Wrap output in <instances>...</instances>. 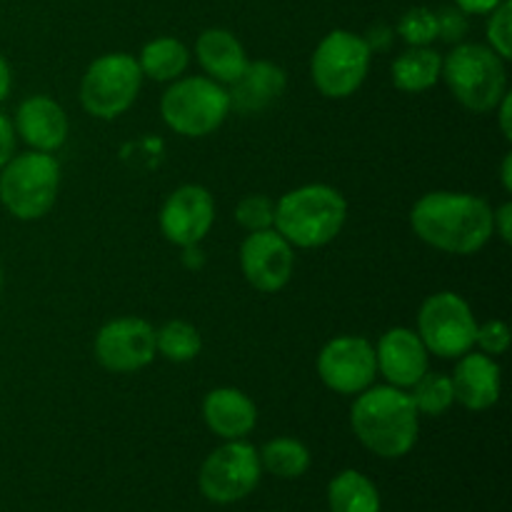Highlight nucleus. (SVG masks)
Segmentation results:
<instances>
[{"instance_id":"obj_26","label":"nucleus","mask_w":512,"mask_h":512,"mask_svg":"<svg viewBox=\"0 0 512 512\" xmlns=\"http://www.w3.org/2000/svg\"><path fill=\"white\" fill-rule=\"evenodd\" d=\"M418 413L423 415H443L450 405L455 403L453 383L448 375L443 373H425L418 383L413 385V395H410Z\"/></svg>"},{"instance_id":"obj_35","label":"nucleus","mask_w":512,"mask_h":512,"mask_svg":"<svg viewBox=\"0 0 512 512\" xmlns=\"http://www.w3.org/2000/svg\"><path fill=\"white\" fill-rule=\"evenodd\" d=\"M495 108H500V128H503V135L505 138H512V125H510V108H512V103H510V93H505L503 95V100H500L498 105H495Z\"/></svg>"},{"instance_id":"obj_20","label":"nucleus","mask_w":512,"mask_h":512,"mask_svg":"<svg viewBox=\"0 0 512 512\" xmlns=\"http://www.w3.org/2000/svg\"><path fill=\"white\" fill-rule=\"evenodd\" d=\"M195 53L203 70L215 83H233L248 65L240 40L223 28H210L200 33Z\"/></svg>"},{"instance_id":"obj_13","label":"nucleus","mask_w":512,"mask_h":512,"mask_svg":"<svg viewBox=\"0 0 512 512\" xmlns=\"http://www.w3.org/2000/svg\"><path fill=\"white\" fill-rule=\"evenodd\" d=\"M293 245L278 230H258L240 248V268L245 280L260 293H278L293 278Z\"/></svg>"},{"instance_id":"obj_10","label":"nucleus","mask_w":512,"mask_h":512,"mask_svg":"<svg viewBox=\"0 0 512 512\" xmlns=\"http://www.w3.org/2000/svg\"><path fill=\"white\" fill-rule=\"evenodd\" d=\"M260 465L258 450L243 440H230L223 448L213 450L200 468V490L208 500L220 505L243 500L258 488Z\"/></svg>"},{"instance_id":"obj_8","label":"nucleus","mask_w":512,"mask_h":512,"mask_svg":"<svg viewBox=\"0 0 512 512\" xmlns=\"http://www.w3.org/2000/svg\"><path fill=\"white\" fill-rule=\"evenodd\" d=\"M370 45L350 30H333L320 40L310 60L313 83L325 98H348L363 85L370 68Z\"/></svg>"},{"instance_id":"obj_24","label":"nucleus","mask_w":512,"mask_h":512,"mask_svg":"<svg viewBox=\"0 0 512 512\" xmlns=\"http://www.w3.org/2000/svg\"><path fill=\"white\" fill-rule=\"evenodd\" d=\"M260 455V465H263L268 473L278 475V478L293 480L308 470L310 465V453L300 440L293 438H275L270 440L263 448Z\"/></svg>"},{"instance_id":"obj_16","label":"nucleus","mask_w":512,"mask_h":512,"mask_svg":"<svg viewBox=\"0 0 512 512\" xmlns=\"http://www.w3.org/2000/svg\"><path fill=\"white\" fill-rule=\"evenodd\" d=\"M15 133L33 150L53 153L68 138V118L55 100L45 95H33L23 100L15 113Z\"/></svg>"},{"instance_id":"obj_12","label":"nucleus","mask_w":512,"mask_h":512,"mask_svg":"<svg viewBox=\"0 0 512 512\" xmlns=\"http://www.w3.org/2000/svg\"><path fill=\"white\" fill-rule=\"evenodd\" d=\"M155 330L140 318H118L105 323L95 335V358L105 370L133 373L155 358Z\"/></svg>"},{"instance_id":"obj_3","label":"nucleus","mask_w":512,"mask_h":512,"mask_svg":"<svg viewBox=\"0 0 512 512\" xmlns=\"http://www.w3.org/2000/svg\"><path fill=\"white\" fill-rule=\"evenodd\" d=\"M348 218V203L330 185H303L275 203V230L298 248H320L335 240Z\"/></svg>"},{"instance_id":"obj_19","label":"nucleus","mask_w":512,"mask_h":512,"mask_svg":"<svg viewBox=\"0 0 512 512\" xmlns=\"http://www.w3.org/2000/svg\"><path fill=\"white\" fill-rule=\"evenodd\" d=\"M203 418L215 435L225 440H240L258 423L253 400L235 388H218L205 395Z\"/></svg>"},{"instance_id":"obj_30","label":"nucleus","mask_w":512,"mask_h":512,"mask_svg":"<svg viewBox=\"0 0 512 512\" xmlns=\"http://www.w3.org/2000/svg\"><path fill=\"white\" fill-rule=\"evenodd\" d=\"M475 345H480L485 355H503L510 348V328L500 320H490V323L478 325L475 333Z\"/></svg>"},{"instance_id":"obj_33","label":"nucleus","mask_w":512,"mask_h":512,"mask_svg":"<svg viewBox=\"0 0 512 512\" xmlns=\"http://www.w3.org/2000/svg\"><path fill=\"white\" fill-rule=\"evenodd\" d=\"M510 223H512V205L505 203L493 213V230H498V235L505 240V243H510L512 240V225Z\"/></svg>"},{"instance_id":"obj_2","label":"nucleus","mask_w":512,"mask_h":512,"mask_svg":"<svg viewBox=\"0 0 512 512\" xmlns=\"http://www.w3.org/2000/svg\"><path fill=\"white\" fill-rule=\"evenodd\" d=\"M420 413L408 393L393 385H378L358 393L350 410V425L368 450L380 458H403L418 440Z\"/></svg>"},{"instance_id":"obj_9","label":"nucleus","mask_w":512,"mask_h":512,"mask_svg":"<svg viewBox=\"0 0 512 512\" xmlns=\"http://www.w3.org/2000/svg\"><path fill=\"white\" fill-rule=\"evenodd\" d=\"M478 323L470 305L458 293H435L418 313V335L428 353L460 358L475 345Z\"/></svg>"},{"instance_id":"obj_38","label":"nucleus","mask_w":512,"mask_h":512,"mask_svg":"<svg viewBox=\"0 0 512 512\" xmlns=\"http://www.w3.org/2000/svg\"><path fill=\"white\" fill-rule=\"evenodd\" d=\"M503 185L505 190H512V153L505 155L503 160Z\"/></svg>"},{"instance_id":"obj_39","label":"nucleus","mask_w":512,"mask_h":512,"mask_svg":"<svg viewBox=\"0 0 512 512\" xmlns=\"http://www.w3.org/2000/svg\"><path fill=\"white\" fill-rule=\"evenodd\" d=\"M0 285H3V273H0Z\"/></svg>"},{"instance_id":"obj_36","label":"nucleus","mask_w":512,"mask_h":512,"mask_svg":"<svg viewBox=\"0 0 512 512\" xmlns=\"http://www.w3.org/2000/svg\"><path fill=\"white\" fill-rule=\"evenodd\" d=\"M390 38H393V33H390L388 28H373V30H370V38H365V43L370 45V50L388 48Z\"/></svg>"},{"instance_id":"obj_27","label":"nucleus","mask_w":512,"mask_h":512,"mask_svg":"<svg viewBox=\"0 0 512 512\" xmlns=\"http://www.w3.org/2000/svg\"><path fill=\"white\" fill-rule=\"evenodd\" d=\"M398 35L410 45V48L430 45L438 38V15L430 8H410L408 13L400 18Z\"/></svg>"},{"instance_id":"obj_29","label":"nucleus","mask_w":512,"mask_h":512,"mask_svg":"<svg viewBox=\"0 0 512 512\" xmlns=\"http://www.w3.org/2000/svg\"><path fill=\"white\" fill-rule=\"evenodd\" d=\"M510 18H512V3L503 0L498 8L490 13L488 20V40L490 48L500 55L503 60L512 58V35H510Z\"/></svg>"},{"instance_id":"obj_37","label":"nucleus","mask_w":512,"mask_h":512,"mask_svg":"<svg viewBox=\"0 0 512 512\" xmlns=\"http://www.w3.org/2000/svg\"><path fill=\"white\" fill-rule=\"evenodd\" d=\"M10 85H13V75H10V65H8V60H5L3 55H0V103H3V100L8 98Z\"/></svg>"},{"instance_id":"obj_6","label":"nucleus","mask_w":512,"mask_h":512,"mask_svg":"<svg viewBox=\"0 0 512 512\" xmlns=\"http://www.w3.org/2000/svg\"><path fill=\"white\" fill-rule=\"evenodd\" d=\"M168 128L188 138H203L218 130L230 113L228 90L213 78L175 80L160 100Z\"/></svg>"},{"instance_id":"obj_4","label":"nucleus","mask_w":512,"mask_h":512,"mask_svg":"<svg viewBox=\"0 0 512 512\" xmlns=\"http://www.w3.org/2000/svg\"><path fill=\"white\" fill-rule=\"evenodd\" d=\"M440 78H445L458 103L475 113L495 110V105L508 93L503 58L488 45H455L443 60Z\"/></svg>"},{"instance_id":"obj_28","label":"nucleus","mask_w":512,"mask_h":512,"mask_svg":"<svg viewBox=\"0 0 512 512\" xmlns=\"http://www.w3.org/2000/svg\"><path fill=\"white\" fill-rule=\"evenodd\" d=\"M235 218L250 233H258V230L273 228L275 220V205L273 200L265 198V195H248V198L240 200L238 210H235Z\"/></svg>"},{"instance_id":"obj_14","label":"nucleus","mask_w":512,"mask_h":512,"mask_svg":"<svg viewBox=\"0 0 512 512\" xmlns=\"http://www.w3.org/2000/svg\"><path fill=\"white\" fill-rule=\"evenodd\" d=\"M215 220L213 195L200 185H183L168 195L160 210V230L180 248H193L210 233Z\"/></svg>"},{"instance_id":"obj_21","label":"nucleus","mask_w":512,"mask_h":512,"mask_svg":"<svg viewBox=\"0 0 512 512\" xmlns=\"http://www.w3.org/2000/svg\"><path fill=\"white\" fill-rule=\"evenodd\" d=\"M440 70H443L440 53H435L428 45H418V48H408L395 58L390 75H393L395 88L403 90V93H423L438 83Z\"/></svg>"},{"instance_id":"obj_15","label":"nucleus","mask_w":512,"mask_h":512,"mask_svg":"<svg viewBox=\"0 0 512 512\" xmlns=\"http://www.w3.org/2000/svg\"><path fill=\"white\" fill-rule=\"evenodd\" d=\"M375 363L393 388H413L428 373V348L413 330L393 328L380 338Z\"/></svg>"},{"instance_id":"obj_5","label":"nucleus","mask_w":512,"mask_h":512,"mask_svg":"<svg viewBox=\"0 0 512 512\" xmlns=\"http://www.w3.org/2000/svg\"><path fill=\"white\" fill-rule=\"evenodd\" d=\"M60 188V165L50 153L30 150L0 168V203L18 220H38L53 208Z\"/></svg>"},{"instance_id":"obj_11","label":"nucleus","mask_w":512,"mask_h":512,"mask_svg":"<svg viewBox=\"0 0 512 512\" xmlns=\"http://www.w3.org/2000/svg\"><path fill=\"white\" fill-rule=\"evenodd\" d=\"M375 373H378L375 348L358 335L330 340L318 355L320 380L340 395L363 393L373 385Z\"/></svg>"},{"instance_id":"obj_22","label":"nucleus","mask_w":512,"mask_h":512,"mask_svg":"<svg viewBox=\"0 0 512 512\" xmlns=\"http://www.w3.org/2000/svg\"><path fill=\"white\" fill-rule=\"evenodd\" d=\"M190 63V53L178 38H155L140 53V70L158 83L178 80Z\"/></svg>"},{"instance_id":"obj_18","label":"nucleus","mask_w":512,"mask_h":512,"mask_svg":"<svg viewBox=\"0 0 512 512\" xmlns=\"http://www.w3.org/2000/svg\"><path fill=\"white\" fill-rule=\"evenodd\" d=\"M230 88V108H235L243 115H255L268 110L280 95L285 93V70L278 68L268 60H255L243 68V73L233 80Z\"/></svg>"},{"instance_id":"obj_32","label":"nucleus","mask_w":512,"mask_h":512,"mask_svg":"<svg viewBox=\"0 0 512 512\" xmlns=\"http://www.w3.org/2000/svg\"><path fill=\"white\" fill-rule=\"evenodd\" d=\"M13 150H15V130L13 123L0 113V168L13 158Z\"/></svg>"},{"instance_id":"obj_34","label":"nucleus","mask_w":512,"mask_h":512,"mask_svg":"<svg viewBox=\"0 0 512 512\" xmlns=\"http://www.w3.org/2000/svg\"><path fill=\"white\" fill-rule=\"evenodd\" d=\"M503 0H455L458 10H463L465 15H485L493 13Z\"/></svg>"},{"instance_id":"obj_7","label":"nucleus","mask_w":512,"mask_h":512,"mask_svg":"<svg viewBox=\"0 0 512 512\" xmlns=\"http://www.w3.org/2000/svg\"><path fill=\"white\" fill-rule=\"evenodd\" d=\"M140 83H143V70L133 55H100L85 70L80 83V103L95 118L113 120L135 103Z\"/></svg>"},{"instance_id":"obj_31","label":"nucleus","mask_w":512,"mask_h":512,"mask_svg":"<svg viewBox=\"0 0 512 512\" xmlns=\"http://www.w3.org/2000/svg\"><path fill=\"white\" fill-rule=\"evenodd\" d=\"M438 15V38L448 40V43H460L463 35L468 33V20L465 13L458 8H443Z\"/></svg>"},{"instance_id":"obj_25","label":"nucleus","mask_w":512,"mask_h":512,"mask_svg":"<svg viewBox=\"0 0 512 512\" xmlns=\"http://www.w3.org/2000/svg\"><path fill=\"white\" fill-rule=\"evenodd\" d=\"M203 348L198 328H193L185 320H170L163 328L155 330V350L163 353L173 363H188L195 360Z\"/></svg>"},{"instance_id":"obj_1","label":"nucleus","mask_w":512,"mask_h":512,"mask_svg":"<svg viewBox=\"0 0 512 512\" xmlns=\"http://www.w3.org/2000/svg\"><path fill=\"white\" fill-rule=\"evenodd\" d=\"M410 223L418 238L443 253L473 255L493 238V210L468 193H428L415 203Z\"/></svg>"},{"instance_id":"obj_17","label":"nucleus","mask_w":512,"mask_h":512,"mask_svg":"<svg viewBox=\"0 0 512 512\" xmlns=\"http://www.w3.org/2000/svg\"><path fill=\"white\" fill-rule=\"evenodd\" d=\"M450 383L455 400L468 410H488L500 400V368L485 353L460 355Z\"/></svg>"},{"instance_id":"obj_23","label":"nucleus","mask_w":512,"mask_h":512,"mask_svg":"<svg viewBox=\"0 0 512 512\" xmlns=\"http://www.w3.org/2000/svg\"><path fill=\"white\" fill-rule=\"evenodd\" d=\"M328 503L333 512H380L378 490L355 470H345L330 483Z\"/></svg>"}]
</instances>
